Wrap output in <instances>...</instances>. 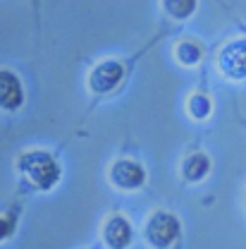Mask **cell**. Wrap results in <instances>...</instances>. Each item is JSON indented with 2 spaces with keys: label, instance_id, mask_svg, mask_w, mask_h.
Masks as SVG:
<instances>
[{
  "label": "cell",
  "instance_id": "obj_1",
  "mask_svg": "<svg viewBox=\"0 0 246 249\" xmlns=\"http://www.w3.org/2000/svg\"><path fill=\"white\" fill-rule=\"evenodd\" d=\"M19 173L27 178V182L41 192H48L60 182V165L48 151H27L19 156Z\"/></svg>",
  "mask_w": 246,
  "mask_h": 249
},
{
  "label": "cell",
  "instance_id": "obj_2",
  "mask_svg": "<svg viewBox=\"0 0 246 249\" xmlns=\"http://www.w3.org/2000/svg\"><path fill=\"white\" fill-rule=\"evenodd\" d=\"M180 235H182V223L170 211H155L153 216L146 220V228H144L146 242L155 249L172 247L180 240Z\"/></svg>",
  "mask_w": 246,
  "mask_h": 249
},
{
  "label": "cell",
  "instance_id": "obj_3",
  "mask_svg": "<svg viewBox=\"0 0 246 249\" xmlns=\"http://www.w3.org/2000/svg\"><path fill=\"white\" fill-rule=\"evenodd\" d=\"M217 67L227 79L234 82L246 79V38L230 41L217 55Z\"/></svg>",
  "mask_w": 246,
  "mask_h": 249
},
{
  "label": "cell",
  "instance_id": "obj_4",
  "mask_svg": "<svg viewBox=\"0 0 246 249\" xmlns=\"http://www.w3.org/2000/svg\"><path fill=\"white\" fill-rule=\"evenodd\" d=\"M110 182L117 187V189L134 192V189L144 187V182H146V170H144L141 163H136L131 158H120L110 168Z\"/></svg>",
  "mask_w": 246,
  "mask_h": 249
},
{
  "label": "cell",
  "instance_id": "obj_5",
  "mask_svg": "<svg viewBox=\"0 0 246 249\" xmlns=\"http://www.w3.org/2000/svg\"><path fill=\"white\" fill-rule=\"evenodd\" d=\"M124 79V65L120 60L98 62L89 74V89L93 93H110Z\"/></svg>",
  "mask_w": 246,
  "mask_h": 249
},
{
  "label": "cell",
  "instance_id": "obj_6",
  "mask_svg": "<svg viewBox=\"0 0 246 249\" xmlns=\"http://www.w3.org/2000/svg\"><path fill=\"white\" fill-rule=\"evenodd\" d=\"M103 240L110 249H127L134 240V230L131 223L124 216H110L103 225Z\"/></svg>",
  "mask_w": 246,
  "mask_h": 249
},
{
  "label": "cell",
  "instance_id": "obj_7",
  "mask_svg": "<svg viewBox=\"0 0 246 249\" xmlns=\"http://www.w3.org/2000/svg\"><path fill=\"white\" fill-rule=\"evenodd\" d=\"M22 103H24V87L19 77L10 70H0V108L19 110Z\"/></svg>",
  "mask_w": 246,
  "mask_h": 249
},
{
  "label": "cell",
  "instance_id": "obj_8",
  "mask_svg": "<svg viewBox=\"0 0 246 249\" xmlns=\"http://www.w3.org/2000/svg\"><path fill=\"white\" fill-rule=\"evenodd\" d=\"M208 173H211V158L201 151L189 154L182 160V178L186 182H201V180H206Z\"/></svg>",
  "mask_w": 246,
  "mask_h": 249
},
{
  "label": "cell",
  "instance_id": "obj_9",
  "mask_svg": "<svg viewBox=\"0 0 246 249\" xmlns=\"http://www.w3.org/2000/svg\"><path fill=\"white\" fill-rule=\"evenodd\" d=\"M196 5H198V0H163V10L177 22L189 19L196 12Z\"/></svg>",
  "mask_w": 246,
  "mask_h": 249
},
{
  "label": "cell",
  "instance_id": "obj_10",
  "mask_svg": "<svg viewBox=\"0 0 246 249\" xmlns=\"http://www.w3.org/2000/svg\"><path fill=\"white\" fill-rule=\"evenodd\" d=\"M175 55H177V60L186 65V67H191V65H198L201 58H203V51H201V46L196 43V41H182L177 48H175Z\"/></svg>",
  "mask_w": 246,
  "mask_h": 249
},
{
  "label": "cell",
  "instance_id": "obj_11",
  "mask_svg": "<svg viewBox=\"0 0 246 249\" xmlns=\"http://www.w3.org/2000/svg\"><path fill=\"white\" fill-rule=\"evenodd\" d=\"M211 110H213V103L206 93H194L189 98V115L194 120H206L211 115Z\"/></svg>",
  "mask_w": 246,
  "mask_h": 249
},
{
  "label": "cell",
  "instance_id": "obj_12",
  "mask_svg": "<svg viewBox=\"0 0 246 249\" xmlns=\"http://www.w3.org/2000/svg\"><path fill=\"white\" fill-rule=\"evenodd\" d=\"M12 232H15V220L7 216H0V242L7 240Z\"/></svg>",
  "mask_w": 246,
  "mask_h": 249
}]
</instances>
